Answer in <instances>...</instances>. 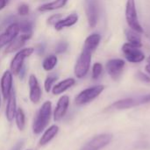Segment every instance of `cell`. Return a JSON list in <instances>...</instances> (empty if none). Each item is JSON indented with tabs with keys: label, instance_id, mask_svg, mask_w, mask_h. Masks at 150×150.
Returning a JSON list of instances; mask_svg holds the SVG:
<instances>
[{
	"label": "cell",
	"instance_id": "1",
	"mask_svg": "<svg viewBox=\"0 0 150 150\" xmlns=\"http://www.w3.org/2000/svg\"><path fill=\"white\" fill-rule=\"evenodd\" d=\"M51 116L52 103L50 101H46L42 104L34 118L33 123V132L34 134H40L46 129L50 121Z\"/></svg>",
	"mask_w": 150,
	"mask_h": 150
},
{
	"label": "cell",
	"instance_id": "2",
	"mask_svg": "<svg viewBox=\"0 0 150 150\" xmlns=\"http://www.w3.org/2000/svg\"><path fill=\"white\" fill-rule=\"evenodd\" d=\"M105 90V86L98 84L82 91L75 98V104L76 105H83L91 103L96 99Z\"/></svg>",
	"mask_w": 150,
	"mask_h": 150
},
{
	"label": "cell",
	"instance_id": "3",
	"mask_svg": "<svg viewBox=\"0 0 150 150\" xmlns=\"http://www.w3.org/2000/svg\"><path fill=\"white\" fill-rule=\"evenodd\" d=\"M126 20L130 29L139 33H143V28L139 22L135 0H127L126 4Z\"/></svg>",
	"mask_w": 150,
	"mask_h": 150
},
{
	"label": "cell",
	"instance_id": "4",
	"mask_svg": "<svg viewBox=\"0 0 150 150\" xmlns=\"http://www.w3.org/2000/svg\"><path fill=\"white\" fill-rule=\"evenodd\" d=\"M91 62V53L83 49L74 68L75 76L79 79H82L84 76H86V75L90 70Z\"/></svg>",
	"mask_w": 150,
	"mask_h": 150
},
{
	"label": "cell",
	"instance_id": "5",
	"mask_svg": "<svg viewBox=\"0 0 150 150\" xmlns=\"http://www.w3.org/2000/svg\"><path fill=\"white\" fill-rule=\"evenodd\" d=\"M33 52H34L33 47L23 48L17 52V54L14 55V57L12 58L11 64H10V70L12 73V75H15V76L18 75L19 71L21 70V69L24 66L25 60L27 57L31 56Z\"/></svg>",
	"mask_w": 150,
	"mask_h": 150
},
{
	"label": "cell",
	"instance_id": "6",
	"mask_svg": "<svg viewBox=\"0 0 150 150\" xmlns=\"http://www.w3.org/2000/svg\"><path fill=\"white\" fill-rule=\"evenodd\" d=\"M84 9L87 17L89 25L94 28L98 21L99 18V4L98 0H85Z\"/></svg>",
	"mask_w": 150,
	"mask_h": 150
},
{
	"label": "cell",
	"instance_id": "7",
	"mask_svg": "<svg viewBox=\"0 0 150 150\" xmlns=\"http://www.w3.org/2000/svg\"><path fill=\"white\" fill-rule=\"evenodd\" d=\"M113 139L112 134H101L93 137L81 150H100L108 146Z\"/></svg>",
	"mask_w": 150,
	"mask_h": 150
},
{
	"label": "cell",
	"instance_id": "8",
	"mask_svg": "<svg viewBox=\"0 0 150 150\" xmlns=\"http://www.w3.org/2000/svg\"><path fill=\"white\" fill-rule=\"evenodd\" d=\"M122 52L126 59L131 63H140L145 59L144 53L139 47H134L128 42L122 46Z\"/></svg>",
	"mask_w": 150,
	"mask_h": 150
},
{
	"label": "cell",
	"instance_id": "9",
	"mask_svg": "<svg viewBox=\"0 0 150 150\" xmlns=\"http://www.w3.org/2000/svg\"><path fill=\"white\" fill-rule=\"evenodd\" d=\"M126 62L122 59H111L106 62V70L109 76L113 79L114 81H117L120 78L124 68H125Z\"/></svg>",
	"mask_w": 150,
	"mask_h": 150
},
{
	"label": "cell",
	"instance_id": "10",
	"mask_svg": "<svg viewBox=\"0 0 150 150\" xmlns=\"http://www.w3.org/2000/svg\"><path fill=\"white\" fill-rule=\"evenodd\" d=\"M28 86H29V98L32 103L38 104L42 96V91L40 86L39 81L34 75H30L28 79Z\"/></svg>",
	"mask_w": 150,
	"mask_h": 150
},
{
	"label": "cell",
	"instance_id": "11",
	"mask_svg": "<svg viewBox=\"0 0 150 150\" xmlns=\"http://www.w3.org/2000/svg\"><path fill=\"white\" fill-rule=\"evenodd\" d=\"M69 106V97L67 95L62 96L54 108L53 116H54V120L55 122H58L62 120V118L66 115Z\"/></svg>",
	"mask_w": 150,
	"mask_h": 150
},
{
	"label": "cell",
	"instance_id": "12",
	"mask_svg": "<svg viewBox=\"0 0 150 150\" xmlns=\"http://www.w3.org/2000/svg\"><path fill=\"white\" fill-rule=\"evenodd\" d=\"M20 32L19 25L18 23H12L11 24L4 33L0 36V48L4 47L5 45H8L10 42H11L18 34Z\"/></svg>",
	"mask_w": 150,
	"mask_h": 150
},
{
	"label": "cell",
	"instance_id": "13",
	"mask_svg": "<svg viewBox=\"0 0 150 150\" xmlns=\"http://www.w3.org/2000/svg\"><path fill=\"white\" fill-rule=\"evenodd\" d=\"M12 83H13V75L11 70H6L4 72L1 81H0V87L1 92L4 98L6 100L10 96L11 92L12 91Z\"/></svg>",
	"mask_w": 150,
	"mask_h": 150
},
{
	"label": "cell",
	"instance_id": "14",
	"mask_svg": "<svg viewBox=\"0 0 150 150\" xmlns=\"http://www.w3.org/2000/svg\"><path fill=\"white\" fill-rule=\"evenodd\" d=\"M7 104H6V108H5V117L6 120L9 122H11L15 119V115L17 112V98H16V93L15 91L12 90L11 92L10 96L8 97Z\"/></svg>",
	"mask_w": 150,
	"mask_h": 150
},
{
	"label": "cell",
	"instance_id": "15",
	"mask_svg": "<svg viewBox=\"0 0 150 150\" xmlns=\"http://www.w3.org/2000/svg\"><path fill=\"white\" fill-rule=\"evenodd\" d=\"M31 37H32V33H23L19 37H16L11 42H10L7 45L4 53L5 54H11V53L15 52V51L20 50L21 47L25 44V41L30 40Z\"/></svg>",
	"mask_w": 150,
	"mask_h": 150
},
{
	"label": "cell",
	"instance_id": "16",
	"mask_svg": "<svg viewBox=\"0 0 150 150\" xmlns=\"http://www.w3.org/2000/svg\"><path fill=\"white\" fill-rule=\"evenodd\" d=\"M76 83V80L74 78H67L64 79L56 84H54L52 88V93L53 95H60L70 89L72 86H74Z\"/></svg>",
	"mask_w": 150,
	"mask_h": 150
},
{
	"label": "cell",
	"instance_id": "17",
	"mask_svg": "<svg viewBox=\"0 0 150 150\" xmlns=\"http://www.w3.org/2000/svg\"><path fill=\"white\" fill-rule=\"evenodd\" d=\"M140 104V101L135 100L134 98H123L120 100H118L112 104L110 105V109H114V110H125V109H129L132 107L136 106L137 105Z\"/></svg>",
	"mask_w": 150,
	"mask_h": 150
},
{
	"label": "cell",
	"instance_id": "18",
	"mask_svg": "<svg viewBox=\"0 0 150 150\" xmlns=\"http://www.w3.org/2000/svg\"><path fill=\"white\" fill-rule=\"evenodd\" d=\"M59 127L56 125H52L47 129H46L39 141L40 146H45L48 144L59 133Z\"/></svg>",
	"mask_w": 150,
	"mask_h": 150
},
{
	"label": "cell",
	"instance_id": "19",
	"mask_svg": "<svg viewBox=\"0 0 150 150\" xmlns=\"http://www.w3.org/2000/svg\"><path fill=\"white\" fill-rule=\"evenodd\" d=\"M77 21H78V15L76 13H72V14H69V16H67L66 18L60 19L54 25V28L56 31H61L65 27H70V26L74 25L75 24H76Z\"/></svg>",
	"mask_w": 150,
	"mask_h": 150
},
{
	"label": "cell",
	"instance_id": "20",
	"mask_svg": "<svg viewBox=\"0 0 150 150\" xmlns=\"http://www.w3.org/2000/svg\"><path fill=\"white\" fill-rule=\"evenodd\" d=\"M100 40H101V35L99 33H92L89 35L84 41L83 49L92 53L98 47Z\"/></svg>",
	"mask_w": 150,
	"mask_h": 150
},
{
	"label": "cell",
	"instance_id": "21",
	"mask_svg": "<svg viewBox=\"0 0 150 150\" xmlns=\"http://www.w3.org/2000/svg\"><path fill=\"white\" fill-rule=\"evenodd\" d=\"M67 3H68V0H54L52 2L41 4L40 6L38 7V11H42V12L55 11V10H58V9L64 7Z\"/></svg>",
	"mask_w": 150,
	"mask_h": 150
},
{
	"label": "cell",
	"instance_id": "22",
	"mask_svg": "<svg viewBox=\"0 0 150 150\" xmlns=\"http://www.w3.org/2000/svg\"><path fill=\"white\" fill-rule=\"evenodd\" d=\"M126 37L129 44L137 47L141 48L142 47V37L139 33L132 30V29H127L126 30Z\"/></svg>",
	"mask_w": 150,
	"mask_h": 150
},
{
	"label": "cell",
	"instance_id": "23",
	"mask_svg": "<svg viewBox=\"0 0 150 150\" xmlns=\"http://www.w3.org/2000/svg\"><path fill=\"white\" fill-rule=\"evenodd\" d=\"M57 62H58L57 56L55 54H50L43 60L42 68L45 71H51L55 68Z\"/></svg>",
	"mask_w": 150,
	"mask_h": 150
},
{
	"label": "cell",
	"instance_id": "24",
	"mask_svg": "<svg viewBox=\"0 0 150 150\" xmlns=\"http://www.w3.org/2000/svg\"><path fill=\"white\" fill-rule=\"evenodd\" d=\"M15 122L18 129L19 131H23L25 127V114L24 110L19 107L17 109V112L15 115Z\"/></svg>",
	"mask_w": 150,
	"mask_h": 150
},
{
	"label": "cell",
	"instance_id": "25",
	"mask_svg": "<svg viewBox=\"0 0 150 150\" xmlns=\"http://www.w3.org/2000/svg\"><path fill=\"white\" fill-rule=\"evenodd\" d=\"M57 80H58V75L55 73H51L47 76V78L45 79V82H44V89H45L46 92L48 93L49 91H52V88Z\"/></svg>",
	"mask_w": 150,
	"mask_h": 150
},
{
	"label": "cell",
	"instance_id": "26",
	"mask_svg": "<svg viewBox=\"0 0 150 150\" xmlns=\"http://www.w3.org/2000/svg\"><path fill=\"white\" fill-rule=\"evenodd\" d=\"M18 25L19 29L23 33H32V30L33 27V22L29 20H22L20 23H18Z\"/></svg>",
	"mask_w": 150,
	"mask_h": 150
},
{
	"label": "cell",
	"instance_id": "27",
	"mask_svg": "<svg viewBox=\"0 0 150 150\" xmlns=\"http://www.w3.org/2000/svg\"><path fill=\"white\" fill-rule=\"evenodd\" d=\"M103 72V65L100 62L94 63L92 67V79L98 80Z\"/></svg>",
	"mask_w": 150,
	"mask_h": 150
},
{
	"label": "cell",
	"instance_id": "28",
	"mask_svg": "<svg viewBox=\"0 0 150 150\" xmlns=\"http://www.w3.org/2000/svg\"><path fill=\"white\" fill-rule=\"evenodd\" d=\"M69 47V43L66 42V41H61L59 42L57 45H56V47H55V53L57 54H63L67 51Z\"/></svg>",
	"mask_w": 150,
	"mask_h": 150
},
{
	"label": "cell",
	"instance_id": "29",
	"mask_svg": "<svg viewBox=\"0 0 150 150\" xmlns=\"http://www.w3.org/2000/svg\"><path fill=\"white\" fill-rule=\"evenodd\" d=\"M29 11H30V8L29 5L26 4H21L18 7V13L20 16H26L28 15Z\"/></svg>",
	"mask_w": 150,
	"mask_h": 150
},
{
	"label": "cell",
	"instance_id": "30",
	"mask_svg": "<svg viewBox=\"0 0 150 150\" xmlns=\"http://www.w3.org/2000/svg\"><path fill=\"white\" fill-rule=\"evenodd\" d=\"M62 15L61 13L54 14L47 18V24L50 25H54L60 19H62Z\"/></svg>",
	"mask_w": 150,
	"mask_h": 150
},
{
	"label": "cell",
	"instance_id": "31",
	"mask_svg": "<svg viewBox=\"0 0 150 150\" xmlns=\"http://www.w3.org/2000/svg\"><path fill=\"white\" fill-rule=\"evenodd\" d=\"M136 77L142 83H150V76H148L147 74L142 72V71H139L137 74H136Z\"/></svg>",
	"mask_w": 150,
	"mask_h": 150
},
{
	"label": "cell",
	"instance_id": "32",
	"mask_svg": "<svg viewBox=\"0 0 150 150\" xmlns=\"http://www.w3.org/2000/svg\"><path fill=\"white\" fill-rule=\"evenodd\" d=\"M45 47H46V45H45L44 43H40V44H39V45L37 46V47H36V52L38 53L39 55H41V54L44 53Z\"/></svg>",
	"mask_w": 150,
	"mask_h": 150
},
{
	"label": "cell",
	"instance_id": "33",
	"mask_svg": "<svg viewBox=\"0 0 150 150\" xmlns=\"http://www.w3.org/2000/svg\"><path fill=\"white\" fill-rule=\"evenodd\" d=\"M23 145H24V141H23V140H22V141H19L18 143H16V145H15L11 150H20L22 149Z\"/></svg>",
	"mask_w": 150,
	"mask_h": 150
},
{
	"label": "cell",
	"instance_id": "34",
	"mask_svg": "<svg viewBox=\"0 0 150 150\" xmlns=\"http://www.w3.org/2000/svg\"><path fill=\"white\" fill-rule=\"evenodd\" d=\"M140 104H146V103H149L150 102V94L149 95H146L145 97L142 98L140 100Z\"/></svg>",
	"mask_w": 150,
	"mask_h": 150
},
{
	"label": "cell",
	"instance_id": "35",
	"mask_svg": "<svg viewBox=\"0 0 150 150\" xmlns=\"http://www.w3.org/2000/svg\"><path fill=\"white\" fill-rule=\"evenodd\" d=\"M9 0H0V11L3 10L8 4Z\"/></svg>",
	"mask_w": 150,
	"mask_h": 150
},
{
	"label": "cell",
	"instance_id": "36",
	"mask_svg": "<svg viewBox=\"0 0 150 150\" xmlns=\"http://www.w3.org/2000/svg\"><path fill=\"white\" fill-rule=\"evenodd\" d=\"M145 70L147 71V73H149L150 75V63L149 64H147L146 65V67H145Z\"/></svg>",
	"mask_w": 150,
	"mask_h": 150
},
{
	"label": "cell",
	"instance_id": "37",
	"mask_svg": "<svg viewBox=\"0 0 150 150\" xmlns=\"http://www.w3.org/2000/svg\"><path fill=\"white\" fill-rule=\"evenodd\" d=\"M148 62H149V63H150V55L149 56V58H148Z\"/></svg>",
	"mask_w": 150,
	"mask_h": 150
},
{
	"label": "cell",
	"instance_id": "38",
	"mask_svg": "<svg viewBox=\"0 0 150 150\" xmlns=\"http://www.w3.org/2000/svg\"><path fill=\"white\" fill-rule=\"evenodd\" d=\"M0 106H1V97H0Z\"/></svg>",
	"mask_w": 150,
	"mask_h": 150
},
{
	"label": "cell",
	"instance_id": "39",
	"mask_svg": "<svg viewBox=\"0 0 150 150\" xmlns=\"http://www.w3.org/2000/svg\"><path fill=\"white\" fill-rule=\"evenodd\" d=\"M28 150H31V149H28Z\"/></svg>",
	"mask_w": 150,
	"mask_h": 150
}]
</instances>
